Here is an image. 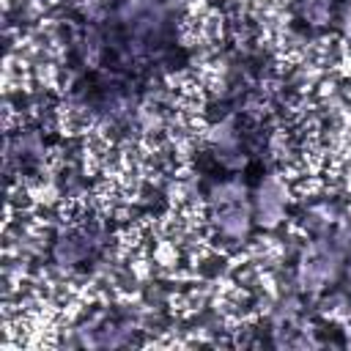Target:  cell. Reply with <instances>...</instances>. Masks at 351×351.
Masks as SVG:
<instances>
[{"label": "cell", "instance_id": "obj_1", "mask_svg": "<svg viewBox=\"0 0 351 351\" xmlns=\"http://www.w3.org/2000/svg\"><path fill=\"white\" fill-rule=\"evenodd\" d=\"M340 266H343L340 250L335 244H329V241H315L304 252V258L299 263V271H296L299 285L304 291H318V288L329 285L340 274Z\"/></svg>", "mask_w": 351, "mask_h": 351}, {"label": "cell", "instance_id": "obj_2", "mask_svg": "<svg viewBox=\"0 0 351 351\" xmlns=\"http://www.w3.org/2000/svg\"><path fill=\"white\" fill-rule=\"evenodd\" d=\"M255 214H258V222L271 228L282 219L285 214V189L280 186L277 178H266L261 181L258 192H255Z\"/></svg>", "mask_w": 351, "mask_h": 351}, {"label": "cell", "instance_id": "obj_3", "mask_svg": "<svg viewBox=\"0 0 351 351\" xmlns=\"http://www.w3.org/2000/svg\"><path fill=\"white\" fill-rule=\"evenodd\" d=\"M250 208L239 200V203H228V206H217V228L222 230V236L241 241L250 233Z\"/></svg>", "mask_w": 351, "mask_h": 351}, {"label": "cell", "instance_id": "obj_4", "mask_svg": "<svg viewBox=\"0 0 351 351\" xmlns=\"http://www.w3.org/2000/svg\"><path fill=\"white\" fill-rule=\"evenodd\" d=\"M90 247H93V241L88 233H69V236H60L55 241L52 255L60 266H74L77 261H82L90 252Z\"/></svg>", "mask_w": 351, "mask_h": 351}, {"label": "cell", "instance_id": "obj_5", "mask_svg": "<svg viewBox=\"0 0 351 351\" xmlns=\"http://www.w3.org/2000/svg\"><path fill=\"white\" fill-rule=\"evenodd\" d=\"M239 200H244V186L236 184V181H225V184L211 189V203L214 206H228V203H239Z\"/></svg>", "mask_w": 351, "mask_h": 351}, {"label": "cell", "instance_id": "obj_6", "mask_svg": "<svg viewBox=\"0 0 351 351\" xmlns=\"http://www.w3.org/2000/svg\"><path fill=\"white\" fill-rule=\"evenodd\" d=\"M302 11H304V16H307L313 25H324V22L329 19L332 3H329V0H302Z\"/></svg>", "mask_w": 351, "mask_h": 351}, {"label": "cell", "instance_id": "obj_7", "mask_svg": "<svg viewBox=\"0 0 351 351\" xmlns=\"http://www.w3.org/2000/svg\"><path fill=\"white\" fill-rule=\"evenodd\" d=\"M346 22H348V27H351V5H348V16H346Z\"/></svg>", "mask_w": 351, "mask_h": 351}]
</instances>
